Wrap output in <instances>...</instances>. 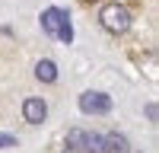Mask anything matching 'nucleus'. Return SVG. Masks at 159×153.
Masks as SVG:
<instances>
[{
	"instance_id": "obj_1",
	"label": "nucleus",
	"mask_w": 159,
	"mask_h": 153,
	"mask_svg": "<svg viewBox=\"0 0 159 153\" xmlns=\"http://www.w3.org/2000/svg\"><path fill=\"white\" fill-rule=\"evenodd\" d=\"M42 29H45L48 35L61 38L64 45H70V42H73V26H70V16H67L61 7H48V10L42 13Z\"/></svg>"
},
{
	"instance_id": "obj_2",
	"label": "nucleus",
	"mask_w": 159,
	"mask_h": 153,
	"mask_svg": "<svg viewBox=\"0 0 159 153\" xmlns=\"http://www.w3.org/2000/svg\"><path fill=\"white\" fill-rule=\"evenodd\" d=\"M130 10L127 7H121V3H108V7H102V13H99V22L105 26V29L108 32H127L130 29Z\"/></svg>"
},
{
	"instance_id": "obj_3",
	"label": "nucleus",
	"mask_w": 159,
	"mask_h": 153,
	"mask_svg": "<svg viewBox=\"0 0 159 153\" xmlns=\"http://www.w3.org/2000/svg\"><path fill=\"white\" fill-rule=\"evenodd\" d=\"M80 112H86V115H108L111 112V96H105V93H83L80 96Z\"/></svg>"
},
{
	"instance_id": "obj_4",
	"label": "nucleus",
	"mask_w": 159,
	"mask_h": 153,
	"mask_svg": "<svg viewBox=\"0 0 159 153\" xmlns=\"http://www.w3.org/2000/svg\"><path fill=\"white\" fill-rule=\"evenodd\" d=\"M22 118L29 121V124H42V121L48 118V105H45V99H38V96L25 99V102H22Z\"/></svg>"
},
{
	"instance_id": "obj_5",
	"label": "nucleus",
	"mask_w": 159,
	"mask_h": 153,
	"mask_svg": "<svg viewBox=\"0 0 159 153\" xmlns=\"http://www.w3.org/2000/svg\"><path fill=\"white\" fill-rule=\"evenodd\" d=\"M35 76H38L42 83H54V80H57V64H54V61H38V64H35Z\"/></svg>"
},
{
	"instance_id": "obj_6",
	"label": "nucleus",
	"mask_w": 159,
	"mask_h": 153,
	"mask_svg": "<svg viewBox=\"0 0 159 153\" xmlns=\"http://www.w3.org/2000/svg\"><path fill=\"white\" fill-rule=\"evenodd\" d=\"M83 150H86V153H108L102 134H86V137H83Z\"/></svg>"
},
{
	"instance_id": "obj_7",
	"label": "nucleus",
	"mask_w": 159,
	"mask_h": 153,
	"mask_svg": "<svg viewBox=\"0 0 159 153\" xmlns=\"http://www.w3.org/2000/svg\"><path fill=\"white\" fill-rule=\"evenodd\" d=\"M105 147H108V153H127V137L124 134H108Z\"/></svg>"
},
{
	"instance_id": "obj_8",
	"label": "nucleus",
	"mask_w": 159,
	"mask_h": 153,
	"mask_svg": "<svg viewBox=\"0 0 159 153\" xmlns=\"http://www.w3.org/2000/svg\"><path fill=\"white\" fill-rule=\"evenodd\" d=\"M83 137H86V131H80V128L67 131V147L70 150H83Z\"/></svg>"
},
{
	"instance_id": "obj_9",
	"label": "nucleus",
	"mask_w": 159,
	"mask_h": 153,
	"mask_svg": "<svg viewBox=\"0 0 159 153\" xmlns=\"http://www.w3.org/2000/svg\"><path fill=\"white\" fill-rule=\"evenodd\" d=\"M7 147H16V137L13 134H0V150H7Z\"/></svg>"
},
{
	"instance_id": "obj_10",
	"label": "nucleus",
	"mask_w": 159,
	"mask_h": 153,
	"mask_svg": "<svg viewBox=\"0 0 159 153\" xmlns=\"http://www.w3.org/2000/svg\"><path fill=\"white\" fill-rule=\"evenodd\" d=\"M147 118L156 121V102H150V105H147Z\"/></svg>"
}]
</instances>
